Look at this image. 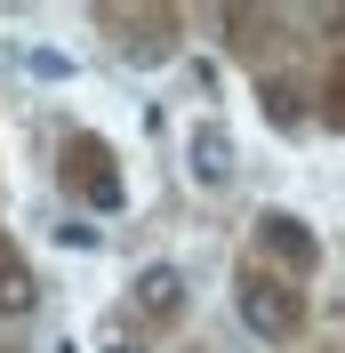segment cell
I'll return each mask as SVG.
<instances>
[{
  "label": "cell",
  "instance_id": "7a4b0ae2",
  "mask_svg": "<svg viewBox=\"0 0 345 353\" xmlns=\"http://www.w3.org/2000/svg\"><path fill=\"white\" fill-rule=\"evenodd\" d=\"M185 169H193V185H225V176H233V137L201 121L193 145H185Z\"/></svg>",
  "mask_w": 345,
  "mask_h": 353
},
{
  "label": "cell",
  "instance_id": "5b68a950",
  "mask_svg": "<svg viewBox=\"0 0 345 353\" xmlns=\"http://www.w3.org/2000/svg\"><path fill=\"white\" fill-rule=\"evenodd\" d=\"M265 241H273V249H281L289 265H305V257H313V241L297 233V217H265Z\"/></svg>",
  "mask_w": 345,
  "mask_h": 353
},
{
  "label": "cell",
  "instance_id": "3957f363",
  "mask_svg": "<svg viewBox=\"0 0 345 353\" xmlns=\"http://www.w3.org/2000/svg\"><path fill=\"white\" fill-rule=\"evenodd\" d=\"M137 305H145V313H177V305H185L177 265H145V273H137Z\"/></svg>",
  "mask_w": 345,
  "mask_h": 353
},
{
  "label": "cell",
  "instance_id": "6da1fadb",
  "mask_svg": "<svg viewBox=\"0 0 345 353\" xmlns=\"http://www.w3.org/2000/svg\"><path fill=\"white\" fill-rule=\"evenodd\" d=\"M233 305H241V321H249L257 337H289V330H297V297H289L281 281H241Z\"/></svg>",
  "mask_w": 345,
  "mask_h": 353
},
{
  "label": "cell",
  "instance_id": "8992f818",
  "mask_svg": "<svg viewBox=\"0 0 345 353\" xmlns=\"http://www.w3.org/2000/svg\"><path fill=\"white\" fill-rule=\"evenodd\" d=\"M105 353H137V345H129V337H105Z\"/></svg>",
  "mask_w": 345,
  "mask_h": 353
},
{
  "label": "cell",
  "instance_id": "277c9868",
  "mask_svg": "<svg viewBox=\"0 0 345 353\" xmlns=\"http://www.w3.org/2000/svg\"><path fill=\"white\" fill-rule=\"evenodd\" d=\"M32 297H41V281H32V273H17V257L0 249V313H32Z\"/></svg>",
  "mask_w": 345,
  "mask_h": 353
}]
</instances>
